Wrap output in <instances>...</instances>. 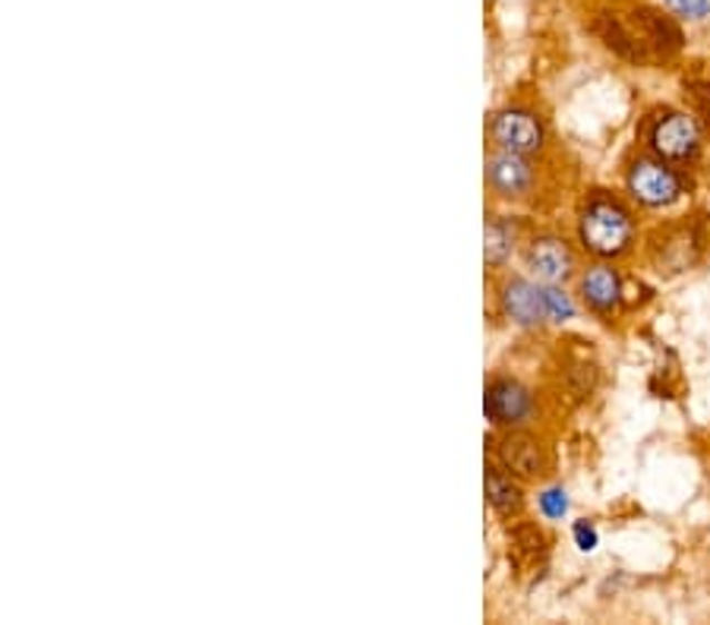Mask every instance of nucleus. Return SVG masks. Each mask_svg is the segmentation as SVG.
Listing matches in <instances>:
<instances>
[{"label":"nucleus","instance_id":"nucleus-15","mask_svg":"<svg viewBox=\"0 0 710 625\" xmlns=\"http://www.w3.org/2000/svg\"><path fill=\"white\" fill-rule=\"evenodd\" d=\"M667 7L682 20H704L710 13V0H667Z\"/></svg>","mask_w":710,"mask_h":625},{"label":"nucleus","instance_id":"nucleus-6","mask_svg":"<svg viewBox=\"0 0 710 625\" xmlns=\"http://www.w3.org/2000/svg\"><path fill=\"white\" fill-rule=\"evenodd\" d=\"M502 307L521 326H537V323L550 319L547 316V288H537V285L524 281V278H514V281L506 285Z\"/></svg>","mask_w":710,"mask_h":625},{"label":"nucleus","instance_id":"nucleus-7","mask_svg":"<svg viewBox=\"0 0 710 625\" xmlns=\"http://www.w3.org/2000/svg\"><path fill=\"white\" fill-rule=\"evenodd\" d=\"M531 395L512 379H499L487 391V414L496 424H521L531 417Z\"/></svg>","mask_w":710,"mask_h":625},{"label":"nucleus","instance_id":"nucleus-11","mask_svg":"<svg viewBox=\"0 0 710 625\" xmlns=\"http://www.w3.org/2000/svg\"><path fill=\"white\" fill-rule=\"evenodd\" d=\"M487 499L502 515H512L521 508V493L512 484V477H506L502 470H487Z\"/></svg>","mask_w":710,"mask_h":625},{"label":"nucleus","instance_id":"nucleus-3","mask_svg":"<svg viewBox=\"0 0 710 625\" xmlns=\"http://www.w3.org/2000/svg\"><path fill=\"white\" fill-rule=\"evenodd\" d=\"M651 146L653 152L667 158V161H689V158L698 156V146H701L698 123L689 115H667L653 127Z\"/></svg>","mask_w":710,"mask_h":625},{"label":"nucleus","instance_id":"nucleus-5","mask_svg":"<svg viewBox=\"0 0 710 625\" xmlns=\"http://www.w3.org/2000/svg\"><path fill=\"white\" fill-rule=\"evenodd\" d=\"M528 266H531V272L540 278V281H547V285H556V281H566L569 275H572V250L562 244V240H556V237H540V240H533L531 250H528Z\"/></svg>","mask_w":710,"mask_h":625},{"label":"nucleus","instance_id":"nucleus-12","mask_svg":"<svg viewBox=\"0 0 710 625\" xmlns=\"http://www.w3.org/2000/svg\"><path fill=\"white\" fill-rule=\"evenodd\" d=\"M509 254H512V231H509L506 225L493 221V225L487 228V262L499 266Z\"/></svg>","mask_w":710,"mask_h":625},{"label":"nucleus","instance_id":"nucleus-8","mask_svg":"<svg viewBox=\"0 0 710 625\" xmlns=\"http://www.w3.org/2000/svg\"><path fill=\"white\" fill-rule=\"evenodd\" d=\"M499 462L518 477H537L543 468V452L537 439L524 433H512L499 443Z\"/></svg>","mask_w":710,"mask_h":625},{"label":"nucleus","instance_id":"nucleus-14","mask_svg":"<svg viewBox=\"0 0 710 625\" xmlns=\"http://www.w3.org/2000/svg\"><path fill=\"white\" fill-rule=\"evenodd\" d=\"M540 512H543L547 518H562V515L569 512V499H566V489H562V487L543 489V493H540Z\"/></svg>","mask_w":710,"mask_h":625},{"label":"nucleus","instance_id":"nucleus-10","mask_svg":"<svg viewBox=\"0 0 710 625\" xmlns=\"http://www.w3.org/2000/svg\"><path fill=\"white\" fill-rule=\"evenodd\" d=\"M619 294H622V281L610 266H593L581 278V297L591 310L610 312L619 304Z\"/></svg>","mask_w":710,"mask_h":625},{"label":"nucleus","instance_id":"nucleus-13","mask_svg":"<svg viewBox=\"0 0 710 625\" xmlns=\"http://www.w3.org/2000/svg\"><path fill=\"white\" fill-rule=\"evenodd\" d=\"M547 316H550L552 323H566V319H572L574 316L572 297L550 285V288H547Z\"/></svg>","mask_w":710,"mask_h":625},{"label":"nucleus","instance_id":"nucleus-1","mask_svg":"<svg viewBox=\"0 0 710 625\" xmlns=\"http://www.w3.org/2000/svg\"><path fill=\"white\" fill-rule=\"evenodd\" d=\"M581 240L597 256L626 254V247H629L631 240L629 212L619 202L597 199V202H591L584 209V216H581Z\"/></svg>","mask_w":710,"mask_h":625},{"label":"nucleus","instance_id":"nucleus-9","mask_svg":"<svg viewBox=\"0 0 710 625\" xmlns=\"http://www.w3.org/2000/svg\"><path fill=\"white\" fill-rule=\"evenodd\" d=\"M487 177L493 183L496 190L502 196H521L531 190V165L524 161V156H514V152H502L490 161L487 168Z\"/></svg>","mask_w":710,"mask_h":625},{"label":"nucleus","instance_id":"nucleus-2","mask_svg":"<svg viewBox=\"0 0 710 625\" xmlns=\"http://www.w3.org/2000/svg\"><path fill=\"white\" fill-rule=\"evenodd\" d=\"M629 190L638 202L660 209V206H670L682 196V180L676 171L657 165V161H634L629 171Z\"/></svg>","mask_w":710,"mask_h":625},{"label":"nucleus","instance_id":"nucleus-4","mask_svg":"<svg viewBox=\"0 0 710 625\" xmlns=\"http://www.w3.org/2000/svg\"><path fill=\"white\" fill-rule=\"evenodd\" d=\"M493 139L502 146V152L531 156L543 146V127L528 111H502L493 120Z\"/></svg>","mask_w":710,"mask_h":625},{"label":"nucleus","instance_id":"nucleus-16","mask_svg":"<svg viewBox=\"0 0 710 625\" xmlns=\"http://www.w3.org/2000/svg\"><path fill=\"white\" fill-rule=\"evenodd\" d=\"M574 544H578V549L591 553L597 547V530L591 525H574Z\"/></svg>","mask_w":710,"mask_h":625}]
</instances>
